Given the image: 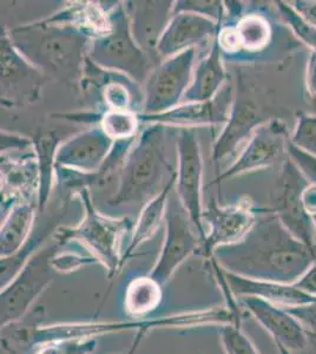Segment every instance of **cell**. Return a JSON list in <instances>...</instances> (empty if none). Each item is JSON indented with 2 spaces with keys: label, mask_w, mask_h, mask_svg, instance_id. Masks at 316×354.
Here are the masks:
<instances>
[{
  "label": "cell",
  "mask_w": 316,
  "mask_h": 354,
  "mask_svg": "<svg viewBox=\"0 0 316 354\" xmlns=\"http://www.w3.org/2000/svg\"><path fill=\"white\" fill-rule=\"evenodd\" d=\"M237 301L268 332L279 350L301 352L308 347V330L284 307L257 297H241Z\"/></svg>",
  "instance_id": "obj_14"
},
{
  "label": "cell",
  "mask_w": 316,
  "mask_h": 354,
  "mask_svg": "<svg viewBox=\"0 0 316 354\" xmlns=\"http://www.w3.org/2000/svg\"><path fill=\"white\" fill-rule=\"evenodd\" d=\"M176 178L177 174H175L171 180L165 185V188L160 190L155 198L150 200L142 210L140 218H138L136 225H135L131 241H130L128 248L123 254V266L129 258H131L133 252L143 242L148 241L149 239L154 236V234L156 233L157 228L160 227V222L165 220L169 195H170V190L174 187Z\"/></svg>",
  "instance_id": "obj_23"
},
{
  "label": "cell",
  "mask_w": 316,
  "mask_h": 354,
  "mask_svg": "<svg viewBox=\"0 0 316 354\" xmlns=\"http://www.w3.org/2000/svg\"><path fill=\"white\" fill-rule=\"evenodd\" d=\"M309 354H316V337L314 334L309 333Z\"/></svg>",
  "instance_id": "obj_42"
},
{
  "label": "cell",
  "mask_w": 316,
  "mask_h": 354,
  "mask_svg": "<svg viewBox=\"0 0 316 354\" xmlns=\"http://www.w3.org/2000/svg\"><path fill=\"white\" fill-rule=\"evenodd\" d=\"M221 51L216 39L212 44V53L197 66L192 83L185 93V101L189 103L208 102L220 93L227 77Z\"/></svg>",
  "instance_id": "obj_22"
},
{
  "label": "cell",
  "mask_w": 316,
  "mask_h": 354,
  "mask_svg": "<svg viewBox=\"0 0 316 354\" xmlns=\"http://www.w3.org/2000/svg\"><path fill=\"white\" fill-rule=\"evenodd\" d=\"M236 32L241 48L248 53L263 50L268 45L272 36L269 21L260 15L243 17L237 24Z\"/></svg>",
  "instance_id": "obj_26"
},
{
  "label": "cell",
  "mask_w": 316,
  "mask_h": 354,
  "mask_svg": "<svg viewBox=\"0 0 316 354\" xmlns=\"http://www.w3.org/2000/svg\"><path fill=\"white\" fill-rule=\"evenodd\" d=\"M97 347V338L59 339L37 346L33 354H90Z\"/></svg>",
  "instance_id": "obj_30"
},
{
  "label": "cell",
  "mask_w": 316,
  "mask_h": 354,
  "mask_svg": "<svg viewBox=\"0 0 316 354\" xmlns=\"http://www.w3.org/2000/svg\"><path fill=\"white\" fill-rule=\"evenodd\" d=\"M172 10V16L180 12H192L212 17V19L220 21L223 15V6L220 1H180Z\"/></svg>",
  "instance_id": "obj_33"
},
{
  "label": "cell",
  "mask_w": 316,
  "mask_h": 354,
  "mask_svg": "<svg viewBox=\"0 0 316 354\" xmlns=\"http://www.w3.org/2000/svg\"><path fill=\"white\" fill-rule=\"evenodd\" d=\"M257 214L252 203H239L229 207H217L215 202L203 210L205 238L202 253L212 259V254L221 245L240 241L257 221Z\"/></svg>",
  "instance_id": "obj_15"
},
{
  "label": "cell",
  "mask_w": 316,
  "mask_h": 354,
  "mask_svg": "<svg viewBox=\"0 0 316 354\" xmlns=\"http://www.w3.org/2000/svg\"><path fill=\"white\" fill-rule=\"evenodd\" d=\"M58 143L57 138L53 133H44L40 137L38 141V148H39L40 157V194L39 205L40 207H44L45 202L48 200V193H50V183H51V165H55L56 156H53L55 153V147Z\"/></svg>",
  "instance_id": "obj_27"
},
{
  "label": "cell",
  "mask_w": 316,
  "mask_h": 354,
  "mask_svg": "<svg viewBox=\"0 0 316 354\" xmlns=\"http://www.w3.org/2000/svg\"><path fill=\"white\" fill-rule=\"evenodd\" d=\"M106 32L98 37L88 57L102 68L115 70L142 83L151 73V61L132 36L128 13L122 5L108 13Z\"/></svg>",
  "instance_id": "obj_6"
},
{
  "label": "cell",
  "mask_w": 316,
  "mask_h": 354,
  "mask_svg": "<svg viewBox=\"0 0 316 354\" xmlns=\"http://www.w3.org/2000/svg\"><path fill=\"white\" fill-rule=\"evenodd\" d=\"M35 207L31 203H19L13 207L1 227L0 255L1 259L16 255L28 241L32 227Z\"/></svg>",
  "instance_id": "obj_24"
},
{
  "label": "cell",
  "mask_w": 316,
  "mask_h": 354,
  "mask_svg": "<svg viewBox=\"0 0 316 354\" xmlns=\"http://www.w3.org/2000/svg\"><path fill=\"white\" fill-rule=\"evenodd\" d=\"M219 335L225 354H260L239 324L221 325Z\"/></svg>",
  "instance_id": "obj_29"
},
{
  "label": "cell",
  "mask_w": 316,
  "mask_h": 354,
  "mask_svg": "<svg viewBox=\"0 0 316 354\" xmlns=\"http://www.w3.org/2000/svg\"><path fill=\"white\" fill-rule=\"evenodd\" d=\"M112 142L113 140L102 128L80 133L58 148L55 167L80 173H95L111 151Z\"/></svg>",
  "instance_id": "obj_17"
},
{
  "label": "cell",
  "mask_w": 316,
  "mask_h": 354,
  "mask_svg": "<svg viewBox=\"0 0 316 354\" xmlns=\"http://www.w3.org/2000/svg\"><path fill=\"white\" fill-rule=\"evenodd\" d=\"M140 346L138 344H136V342H133L132 344L131 348L127 352V353H120V354H135V352H136L137 347Z\"/></svg>",
  "instance_id": "obj_43"
},
{
  "label": "cell",
  "mask_w": 316,
  "mask_h": 354,
  "mask_svg": "<svg viewBox=\"0 0 316 354\" xmlns=\"http://www.w3.org/2000/svg\"><path fill=\"white\" fill-rule=\"evenodd\" d=\"M277 120L272 116V108L257 100V90H252L243 77L237 80V96L229 115L228 123L217 138L212 149V160L224 161L236 153L244 142L252 138V133L261 125Z\"/></svg>",
  "instance_id": "obj_8"
},
{
  "label": "cell",
  "mask_w": 316,
  "mask_h": 354,
  "mask_svg": "<svg viewBox=\"0 0 316 354\" xmlns=\"http://www.w3.org/2000/svg\"><path fill=\"white\" fill-rule=\"evenodd\" d=\"M137 128V117L129 111L112 110L102 118V129L111 140L132 138Z\"/></svg>",
  "instance_id": "obj_28"
},
{
  "label": "cell",
  "mask_w": 316,
  "mask_h": 354,
  "mask_svg": "<svg viewBox=\"0 0 316 354\" xmlns=\"http://www.w3.org/2000/svg\"><path fill=\"white\" fill-rule=\"evenodd\" d=\"M56 242V241H55ZM59 245L43 247L33 253L8 286L1 288V327L24 318L53 280V260Z\"/></svg>",
  "instance_id": "obj_7"
},
{
  "label": "cell",
  "mask_w": 316,
  "mask_h": 354,
  "mask_svg": "<svg viewBox=\"0 0 316 354\" xmlns=\"http://www.w3.org/2000/svg\"><path fill=\"white\" fill-rule=\"evenodd\" d=\"M241 317L234 313L227 305L214 306L205 310H192L185 313L171 314L157 318L131 319L117 322H64V324H41L31 337L30 347L35 350L45 342L66 338H97L100 335L122 333L133 330L136 338L145 339L154 330L163 328H185V327L207 326L239 324Z\"/></svg>",
  "instance_id": "obj_3"
},
{
  "label": "cell",
  "mask_w": 316,
  "mask_h": 354,
  "mask_svg": "<svg viewBox=\"0 0 316 354\" xmlns=\"http://www.w3.org/2000/svg\"><path fill=\"white\" fill-rule=\"evenodd\" d=\"M304 86L307 90L309 98L316 103V53L310 51L306 66L304 75Z\"/></svg>",
  "instance_id": "obj_38"
},
{
  "label": "cell",
  "mask_w": 316,
  "mask_h": 354,
  "mask_svg": "<svg viewBox=\"0 0 316 354\" xmlns=\"http://www.w3.org/2000/svg\"><path fill=\"white\" fill-rule=\"evenodd\" d=\"M290 143L316 156V115L299 113Z\"/></svg>",
  "instance_id": "obj_32"
},
{
  "label": "cell",
  "mask_w": 316,
  "mask_h": 354,
  "mask_svg": "<svg viewBox=\"0 0 316 354\" xmlns=\"http://www.w3.org/2000/svg\"><path fill=\"white\" fill-rule=\"evenodd\" d=\"M167 125L155 123L142 133L137 145L125 160L117 195L110 200L112 207L142 205L163 182V175L174 174L167 156Z\"/></svg>",
  "instance_id": "obj_4"
},
{
  "label": "cell",
  "mask_w": 316,
  "mask_h": 354,
  "mask_svg": "<svg viewBox=\"0 0 316 354\" xmlns=\"http://www.w3.org/2000/svg\"><path fill=\"white\" fill-rule=\"evenodd\" d=\"M287 153L290 160L299 167V169L302 171L306 178L310 183L316 185V156L299 149L290 142H289Z\"/></svg>",
  "instance_id": "obj_35"
},
{
  "label": "cell",
  "mask_w": 316,
  "mask_h": 354,
  "mask_svg": "<svg viewBox=\"0 0 316 354\" xmlns=\"http://www.w3.org/2000/svg\"><path fill=\"white\" fill-rule=\"evenodd\" d=\"M310 182L306 178L290 157L287 155L282 163L279 195L275 207L270 212L277 214L290 233L304 245L316 250V230L313 216L302 203V193Z\"/></svg>",
  "instance_id": "obj_11"
},
{
  "label": "cell",
  "mask_w": 316,
  "mask_h": 354,
  "mask_svg": "<svg viewBox=\"0 0 316 354\" xmlns=\"http://www.w3.org/2000/svg\"><path fill=\"white\" fill-rule=\"evenodd\" d=\"M313 220H314V225H315V230H316V215H315V216H313Z\"/></svg>",
  "instance_id": "obj_44"
},
{
  "label": "cell",
  "mask_w": 316,
  "mask_h": 354,
  "mask_svg": "<svg viewBox=\"0 0 316 354\" xmlns=\"http://www.w3.org/2000/svg\"><path fill=\"white\" fill-rule=\"evenodd\" d=\"M232 102V88L227 85L210 101L188 103L156 115L145 113L138 120L165 125L224 124L228 123Z\"/></svg>",
  "instance_id": "obj_19"
},
{
  "label": "cell",
  "mask_w": 316,
  "mask_h": 354,
  "mask_svg": "<svg viewBox=\"0 0 316 354\" xmlns=\"http://www.w3.org/2000/svg\"><path fill=\"white\" fill-rule=\"evenodd\" d=\"M212 259L244 278L292 285L315 263L316 250L295 238L270 212L257 218L240 241L216 248Z\"/></svg>",
  "instance_id": "obj_1"
},
{
  "label": "cell",
  "mask_w": 316,
  "mask_h": 354,
  "mask_svg": "<svg viewBox=\"0 0 316 354\" xmlns=\"http://www.w3.org/2000/svg\"><path fill=\"white\" fill-rule=\"evenodd\" d=\"M128 15L132 36L140 48L157 56V45L172 18V1H131Z\"/></svg>",
  "instance_id": "obj_21"
},
{
  "label": "cell",
  "mask_w": 316,
  "mask_h": 354,
  "mask_svg": "<svg viewBox=\"0 0 316 354\" xmlns=\"http://www.w3.org/2000/svg\"><path fill=\"white\" fill-rule=\"evenodd\" d=\"M43 75L15 48L8 33L1 36V101L36 100L44 83Z\"/></svg>",
  "instance_id": "obj_16"
},
{
  "label": "cell",
  "mask_w": 316,
  "mask_h": 354,
  "mask_svg": "<svg viewBox=\"0 0 316 354\" xmlns=\"http://www.w3.org/2000/svg\"><path fill=\"white\" fill-rule=\"evenodd\" d=\"M277 8L284 21L290 26L292 32L302 43L316 53V28L304 21V18L292 8V5L284 1H277Z\"/></svg>",
  "instance_id": "obj_31"
},
{
  "label": "cell",
  "mask_w": 316,
  "mask_h": 354,
  "mask_svg": "<svg viewBox=\"0 0 316 354\" xmlns=\"http://www.w3.org/2000/svg\"><path fill=\"white\" fill-rule=\"evenodd\" d=\"M178 148V173H177V192L194 227L200 235L202 243L205 241V230L202 209V174L203 162L201 153L200 142L192 128H182L177 138Z\"/></svg>",
  "instance_id": "obj_12"
},
{
  "label": "cell",
  "mask_w": 316,
  "mask_h": 354,
  "mask_svg": "<svg viewBox=\"0 0 316 354\" xmlns=\"http://www.w3.org/2000/svg\"><path fill=\"white\" fill-rule=\"evenodd\" d=\"M53 270L59 273H71L75 270H80V267L86 265H93V263H100L97 259L93 257L91 254L89 255H78V254H62V255H55L53 260Z\"/></svg>",
  "instance_id": "obj_34"
},
{
  "label": "cell",
  "mask_w": 316,
  "mask_h": 354,
  "mask_svg": "<svg viewBox=\"0 0 316 354\" xmlns=\"http://www.w3.org/2000/svg\"><path fill=\"white\" fill-rule=\"evenodd\" d=\"M302 203H304V209L310 215L315 216L316 215V185L309 183L304 188L302 193Z\"/></svg>",
  "instance_id": "obj_41"
},
{
  "label": "cell",
  "mask_w": 316,
  "mask_h": 354,
  "mask_svg": "<svg viewBox=\"0 0 316 354\" xmlns=\"http://www.w3.org/2000/svg\"><path fill=\"white\" fill-rule=\"evenodd\" d=\"M163 301V287L154 279L140 277L133 279L125 290V313L132 319H143L160 306Z\"/></svg>",
  "instance_id": "obj_25"
},
{
  "label": "cell",
  "mask_w": 316,
  "mask_h": 354,
  "mask_svg": "<svg viewBox=\"0 0 316 354\" xmlns=\"http://www.w3.org/2000/svg\"><path fill=\"white\" fill-rule=\"evenodd\" d=\"M85 207V216L80 225L73 228H60L55 232V240L59 245L70 241L80 242L89 250V254L108 270V277L113 279L123 268V252L120 240L123 234L130 230L131 222L128 218H109L98 213L93 207L90 190H80Z\"/></svg>",
  "instance_id": "obj_5"
},
{
  "label": "cell",
  "mask_w": 316,
  "mask_h": 354,
  "mask_svg": "<svg viewBox=\"0 0 316 354\" xmlns=\"http://www.w3.org/2000/svg\"><path fill=\"white\" fill-rule=\"evenodd\" d=\"M292 285L297 287V290L316 298V262Z\"/></svg>",
  "instance_id": "obj_39"
},
{
  "label": "cell",
  "mask_w": 316,
  "mask_h": 354,
  "mask_svg": "<svg viewBox=\"0 0 316 354\" xmlns=\"http://www.w3.org/2000/svg\"><path fill=\"white\" fill-rule=\"evenodd\" d=\"M286 310L294 315L309 333L316 337V301L304 306L292 307Z\"/></svg>",
  "instance_id": "obj_37"
},
{
  "label": "cell",
  "mask_w": 316,
  "mask_h": 354,
  "mask_svg": "<svg viewBox=\"0 0 316 354\" xmlns=\"http://www.w3.org/2000/svg\"><path fill=\"white\" fill-rule=\"evenodd\" d=\"M220 33V25L209 17L192 12L174 15L157 45V56L169 58Z\"/></svg>",
  "instance_id": "obj_18"
},
{
  "label": "cell",
  "mask_w": 316,
  "mask_h": 354,
  "mask_svg": "<svg viewBox=\"0 0 316 354\" xmlns=\"http://www.w3.org/2000/svg\"><path fill=\"white\" fill-rule=\"evenodd\" d=\"M105 100L109 105L116 111H128L131 97L129 95L128 88L118 83H111L105 88Z\"/></svg>",
  "instance_id": "obj_36"
},
{
  "label": "cell",
  "mask_w": 316,
  "mask_h": 354,
  "mask_svg": "<svg viewBox=\"0 0 316 354\" xmlns=\"http://www.w3.org/2000/svg\"><path fill=\"white\" fill-rule=\"evenodd\" d=\"M55 17L68 24L48 19L15 28L8 37L30 63L60 80L73 81L80 71L89 35L59 13Z\"/></svg>",
  "instance_id": "obj_2"
},
{
  "label": "cell",
  "mask_w": 316,
  "mask_h": 354,
  "mask_svg": "<svg viewBox=\"0 0 316 354\" xmlns=\"http://www.w3.org/2000/svg\"><path fill=\"white\" fill-rule=\"evenodd\" d=\"M289 142L288 127L281 118L261 125L252 133L240 157L212 183H220L227 178L270 167L281 160H286L284 156L288 153Z\"/></svg>",
  "instance_id": "obj_13"
},
{
  "label": "cell",
  "mask_w": 316,
  "mask_h": 354,
  "mask_svg": "<svg viewBox=\"0 0 316 354\" xmlns=\"http://www.w3.org/2000/svg\"><path fill=\"white\" fill-rule=\"evenodd\" d=\"M178 202L180 200L170 198L169 195L165 215L167 225L165 243L156 263L149 273V277L162 287L170 280L177 268L202 245L200 235L194 232L192 225L194 223L188 213H182Z\"/></svg>",
  "instance_id": "obj_10"
},
{
  "label": "cell",
  "mask_w": 316,
  "mask_h": 354,
  "mask_svg": "<svg viewBox=\"0 0 316 354\" xmlns=\"http://www.w3.org/2000/svg\"><path fill=\"white\" fill-rule=\"evenodd\" d=\"M292 6L304 21L316 28V1L297 0L292 3Z\"/></svg>",
  "instance_id": "obj_40"
},
{
  "label": "cell",
  "mask_w": 316,
  "mask_h": 354,
  "mask_svg": "<svg viewBox=\"0 0 316 354\" xmlns=\"http://www.w3.org/2000/svg\"><path fill=\"white\" fill-rule=\"evenodd\" d=\"M196 48H190L156 65L145 81V111L148 115L176 108L192 81Z\"/></svg>",
  "instance_id": "obj_9"
},
{
  "label": "cell",
  "mask_w": 316,
  "mask_h": 354,
  "mask_svg": "<svg viewBox=\"0 0 316 354\" xmlns=\"http://www.w3.org/2000/svg\"><path fill=\"white\" fill-rule=\"evenodd\" d=\"M221 273L230 293L236 299L241 297H257L284 308L304 306L316 301V298L297 290L294 285L244 278L230 273L222 267Z\"/></svg>",
  "instance_id": "obj_20"
}]
</instances>
